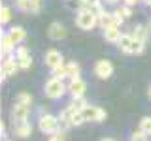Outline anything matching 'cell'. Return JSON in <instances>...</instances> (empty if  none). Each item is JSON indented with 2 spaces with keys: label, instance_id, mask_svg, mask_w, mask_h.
<instances>
[{
  "label": "cell",
  "instance_id": "obj_3",
  "mask_svg": "<svg viewBox=\"0 0 151 141\" xmlns=\"http://www.w3.org/2000/svg\"><path fill=\"white\" fill-rule=\"evenodd\" d=\"M38 126H40V132H42V134L51 135V134H55V132L59 130L63 124H60V119H59V117L51 115V113H45V115H40Z\"/></svg>",
  "mask_w": 151,
  "mask_h": 141
},
{
  "label": "cell",
  "instance_id": "obj_33",
  "mask_svg": "<svg viewBox=\"0 0 151 141\" xmlns=\"http://www.w3.org/2000/svg\"><path fill=\"white\" fill-rule=\"evenodd\" d=\"M147 26H149V30H151V21H149V23H147Z\"/></svg>",
  "mask_w": 151,
  "mask_h": 141
},
{
  "label": "cell",
  "instance_id": "obj_5",
  "mask_svg": "<svg viewBox=\"0 0 151 141\" xmlns=\"http://www.w3.org/2000/svg\"><path fill=\"white\" fill-rule=\"evenodd\" d=\"M28 115H30V103H25V102L15 100V103H13V109H12V119H13V122L28 120Z\"/></svg>",
  "mask_w": 151,
  "mask_h": 141
},
{
  "label": "cell",
  "instance_id": "obj_30",
  "mask_svg": "<svg viewBox=\"0 0 151 141\" xmlns=\"http://www.w3.org/2000/svg\"><path fill=\"white\" fill-rule=\"evenodd\" d=\"M125 4H129V6H134V4H140V2H145V0H123Z\"/></svg>",
  "mask_w": 151,
  "mask_h": 141
},
{
  "label": "cell",
  "instance_id": "obj_26",
  "mask_svg": "<svg viewBox=\"0 0 151 141\" xmlns=\"http://www.w3.org/2000/svg\"><path fill=\"white\" fill-rule=\"evenodd\" d=\"M68 128H64V126H60L59 130L55 132V134H51V139L53 141H60V139H66V135H68V132H66Z\"/></svg>",
  "mask_w": 151,
  "mask_h": 141
},
{
  "label": "cell",
  "instance_id": "obj_13",
  "mask_svg": "<svg viewBox=\"0 0 151 141\" xmlns=\"http://www.w3.org/2000/svg\"><path fill=\"white\" fill-rule=\"evenodd\" d=\"M15 6L25 13H36L40 9L42 2H38V0H15Z\"/></svg>",
  "mask_w": 151,
  "mask_h": 141
},
{
  "label": "cell",
  "instance_id": "obj_28",
  "mask_svg": "<svg viewBox=\"0 0 151 141\" xmlns=\"http://www.w3.org/2000/svg\"><path fill=\"white\" fill-rule=\"evenodd\" d=\"M17 100L19 102H25V103H30V105H32V96L28 92H19L17 94Z\"/></svg>",
  "mask_w": 151,
  "mask_h": 141
},
{
  "label": "cell",
  "instance_id": "obj_10",
  "mask_svg": "<svg viewBox=\"0 0 151 141\" xmlns=\"http://www.w3.org/2000/svg\"><path fill=\"white\" fill-rule=\"evenodd\" d=\"M44 62H45V66H47L49 70H53V68H57L59 64L64 62V56H63V53H60V51H57V49H47V51H45V56H44Z\"/></svg>",
  "mask_w": 151,
  "mask_h": 141
},
{
  "label": "cell",
  "instance_id": "obj_12",
  "mask_svg": "<svg viewBox=\"0 0 151 141\" xmlns=\"http://www.w3.org/2000/svg\"><path fill=\"white\" fill-rule=\"evenodd\" d=\"M47 36H49L51 40H55V41L64 40V38H66V26H64V25H60L59 21L51 23V25L47 26Z\"/></svg>",
  "mask_w": 151,
  "mask_h": 141
},
{
  "label": "cell",
  "instance_id": "obj_27",
  "mask_svg": "<svg viewBox=\"0 0 151 141\" xmlns=\"http://www.w3.org/2000/svg\"><path fill=\"white\" fill-rule=\"evenodd\" d=\"M140 128L147 135H151V117H144V119L140 120Z\"/></svg>",
  "mask_w": 151,
  "mask_h": 141
},
{
  "label": "cell",
  "instance_id": "obj_31",
  "mask_svg": "<svg viewBox=\"0 0 151 141\" xmlns=\"http://www.w3.org/2000/svg\"><path fill=\"white\" fill-rule=\"evenodd\" d=\"M147 98L151 100V85H149V88H147Z\"/></svg>",
  "mask_w": 151,
  "mask_h": 141
},
{
  "label": "cell",
  "instance_id": "obj_2",
  "mask_svg": "<svg viewBox=\"0 0 151 141\" xmlns=\"http://www.w3.org/2000/svg\"><path fill=\"white\" fill-rule=\"evenodd\" d=\"M76 25L81 30H93L94 26H98V15L91 8H81L76 15Z\"/></svg>",
  "mask_w": 151,
  "mask_h": 141
},
{
  "label": "cell",
  "instance_id": "obj_14",
  "mask_svg": "<svg viewBox=\"0 0 151 141\" xmlns=\"http://www.w3.org/2000/svg\"><path fill=\"white\" fill-rule=\"evenodd\" d=\"M121 28H119V25L117 26H110V28H104L102 30V36H104V40L108 41V43H117L119 41V38H121Z\"/></svg>",
  "mask_w": 151,
  "mask_h": 141
},
{
  "label": "cell",
  "instance_id": "obj_32",
  "mask_svg": "<svg viewBox=\"0 0 151 141\" xmlns=\"http://www.w3.org/2000/svg\"><path fill=\"white\" fill-rule=\"evenodd\" d=\"M145 4H147V6L151 8V0H145Z\"/></svg>",
  "mask_w": 151,
  "mask_h": 141
},
{
  "label": "cell",
  "instance_id": "obj_4",
  "mask_svg": "<svg viewBox=\"0 0 151 141\" xmlns=\"http://www.w3.org/2000/svg\"><path fill=\"white\" fill-rule=\"evenodd\" d=\"M83 117H85V122H102V120H106V111L98 105L87 103L83 109Z\"/></svg>",
  "mask_w": 151,
  "mask_h": 141
},
{
  "label": "cell",
  "instance_id": "obj_20",
  "mask_svg": "<svg viewBox=\"0 0 151 141\" xmlns=\"http://www.w3.org/2000/svg\"><path fill=\"white\" fill-rule=\"evenodd\" d=\"M115 15L119 17V21H121V23H125L127 19L132 15V9H130L129 4H125V6H119V8L115 9Z\"/></svg>",
  "mask_w": 151,
  "mask_h": 141
},
{
  "label": "cell",
  "instance_id": "obj_16",
  "mask_svg": "<svg viewBox=\"0 0 151 141\" xmlns=\"http://www.w3.org/2000/svg\"><path fill=\"white\" fill-rule=\"evenodd\" d=\"M17 137H28L32 134V126L28 120H23V122H15V128H13Z\"/></svg>",
  "mask_w": 151,
  "mask_h": 141
},
{
  "label": "cell",
  "instance_id": "obj_1",
  "mask_svg": "<svg viewBox=\"0 0 151 141\" xmlns=\"http://www.w3.org/2000/svg\"><path fill=\"white\" fill-rule=\"evenodd\" d=\"M66 90H68V87L64 85V79L53 77V75H51V77L45 81V85H44L45 96L51 98V100H59V98H63Z\"/></svg>",
  "mask_w": 151,
  "mask_h": 141
},
{
  "label": "cell",
  "instance_id": "obj_17",
  "mask_svg": "<svg viewBox=\"0 0 151 141\" xmlns=\"http://www.w3.org/2000/svg\"><path fill=\"white\" fill-rule=\"evenodd\" d=\"M8 32H9V36L15 40V43H23V41H25V38H27V30L23 26H17V25L12 26Z\"/></svg>",
  "mask_w": 151,
  "mask_h": 141
},
{
  "label": "cell",
  "instance_id": "obj_7",
  "mask_svg": "<svg viewBox=\"0 0 151 141\" xmlns=\"http://www.w3.org/2000/svg\"><path fill=\"white\" fill-rule=\"evenodd\" d=\"M15 58L19 62V68L21 70H30L32 68V56H30V51L27 47H17L15 49Z\"/></svg>",
  "mask_w": 151,
  "mask_h": 141
},
{
  "label": "cell",
  "instance_id": "obj_24",
  "mask_svg": "<svg viewBox=\"0 0 151 141\" xmlns=\"http://www.w3.org/2000/svg\"><path fill=\"white\" fill-rule=\"evenodd\" d=\"M9 21H12V8L2 6V17H0V23H2V25H8Z\"/></svg>",
  "mask_w": 151,
  "mask_h": 141
},
{
  "label": "cell",
  "instance_id": "obj_15",
  "mask_svg": "<svg viewBox=\"0 0 151 141\" xmlns=\"http://www.w3.org/2000/svg\"><path fill=\"white\" fill-rule=\"evenodd\" d=\"M15 40L9 36V32H2V53L4 55H12L15 53Z\"/></svg>",
  "mask_w": 151,
  "mask_h": 141
},
{
  "label": "cell",
  "instance_id": "obj_8",
  "mask_svg": "<svg viewBox=\"0 0 151 141\" xmlns=\"http://www.w3.org/2000/svg\"><path fill=\"white\" fill-rule=\"evenodd\" d=\"M111 73H113V64L110 60L102 58L94 64V75H96L98 79H108V77H111Z\"/></svg>",
  "mask_w": 151,
  "mask_h": 141
},
{
  "label": "cell",
  "instance_id": "obj_22",
  "mask_svg": "<svg viewBox=\"0 0 151 141\" xmlns=\"http://www.w3.org/2000/svg\"><path fill=\"white\" fill-rule=\"evenodd\" d=\"M51 72H53V77H59V79H66V77H68V70H66V64L64 62L59 64L57 68H53Z\"/></svg>",
  "mask_w": 151,
  "mask_h": 141
},
{
  "label": "cell",
  "instance_id": "obj_21",
  "mask_svg": "<svg viewBox=\"0 0 151 141\" xmlns=\"http://www.w3.org/2000/svg\"><path fill=\"white\" fill-rule=\"evenodd\" d=\"M66 70H68V79H72V77H79V75H81V66L76 62V60H72V62L66 64Z\"/></svg>",
  "mask_w": 151,
  "mask_h": 141
},
{
  "label": "cell",
  "instance_id": "obj_18",
  "mask_svg": "<svg viewBox=\"0 0 151 141\" xmlns=\"http://www.w3.org/2000/svg\"><path fill=\"white\" fill-rule=\"evenodd\" d=\"M132 34L138 38V40H142V41H147V38H149V34H151V30H149V26H147V25H136V26H134V30H132Z\"/></svg>",
  "mask_w": 151,
  "mask_h": 141
},
{
  "label": "cell",
  "instance_id": "obj_19",
  "mask_svg": "<svg viewBox=\"0 0 151 141\" xmlns=\"http://www.w3.org/2000/svg\"><path fill=\"white\" fill-rule=\"evenodd\" d=\"M132 38H134V34H121L119 41H117L119 51H123V53H127V51H129V47H130V43H132Z\"/></svg>",
  "mask_w": 151,
  "mask_h": 141
},
{
  "label": "cell",
  "instance_id": "obj_29",
  "mask_svg": "<svg viewBox=\"0 0 151 141\" xmlns=\"http://www.w3.org/2000/svg\"><path fill=\"white\" fill-rule=\"evenodd\" d=\"M102 0H81V8H94V6H100Z\"/></svg>",
  "mask_w": 151,
  "mask_h": 141
},
{
  "label": "cell",
  "instance_id": "obj_11",
  "mask_svg": "<svg viewBox=\"0 0 151 141\" xmlns=\"http://www.w3.org/2000/svg\"><path fill=\"white\" fill-rule=\"evenodd\" d=\"M117 25H121V21H119V17L115 15V11L113 13H108V11H102L100 15H98V26L102 28H110V26H117Z\"/></svg>",
  "mask_w": 151,
  "mask_h": 141
},
{
  "label": "cell",
  "instance_id": "obj_9",
  "mask_svg": "<svg viewBox=\"0 0 151 141\" xmlns=\"http://www.w3.org/2000/svg\"><path fill=\"white\" fill-rule=\"evenodd\" d=\"M68 92H70V96H85V92H87V83L81 79V75H79V77H72V79H70Z\"/></svg>",
  "mask_w": 151,
  "mask_h": 141
},
{
  "label": "cell",
  "instance_id": "obj_23",
  "mask_svg": "<svg viewBox=\"0 0 151 141\" xmlns=\"http://www.w3.org/2000/svg\"><path fill=\"white\" fill-rule=\"evenodd\" d=\"M70 105H72L74 109L83 111V109H85V105H87V102H85V98H83V96H72V102H70Z\"/></svg>",
  "mask_w": 151,
  "mask_h": 141
},
{
  "label": "cell",
  "instance_id": "obj_25",
  "mask_svg": "<svg viewBox=\"0 0 151 141\" xmlns=\"http://www.w3.org/2000/svg\"><path fill=\"white\" fill-rule=\"evenodd\" d=\"M147 137H149V135L145 134V132L142 130L140 126H138V130H134V132L130 134V139H132V141H144V139H147Z\"/></svg>",
  "mask_w": 151,
  "mask_h": 141
},
{
  "label": "cell",
  "instance_id": "obj_6",
  "mask_svg": "<svg viewBox=\"0 0 151 141\" xmlns=\"http://www.w3.org/2000/svg\"><path fill=\"white\" fill-rule=\"evenodd\" d=\"M19 62L15 58V55H4V60H2V77H12L19 72Z\"/></svg>",
  "mask_w": 151,
  "mask_h": 141
}]
</instances>
